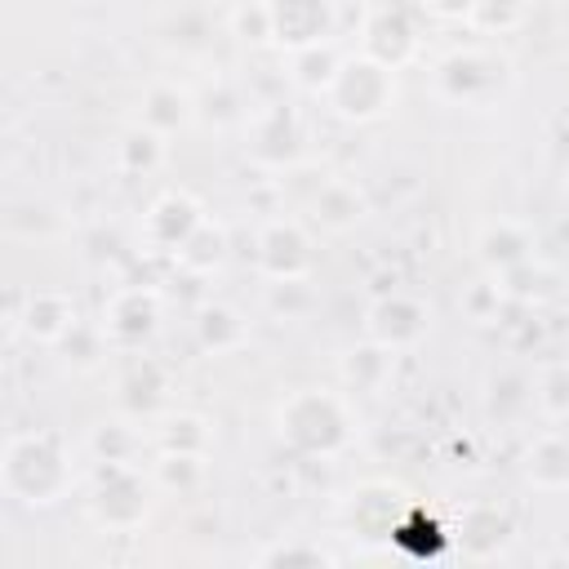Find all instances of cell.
<instances>
[{
  "mask_svg": "<svg viewBox=\"0 0 569 569\" xmlns=\"http://www.w3.org/2000/svg\"><path fill=\"white\" fill-rule=\"evenodd\" d=\"M525 480L533 489H569V436L565 431H542L525 449Z\"/></svg>",
  "mask_w": 569,
  "mask_h": 569,
  "instance_id": "cell-15",
  "label": "cell"
},
{
  "mask_svg": "<svg viewBox=\"0 0 569 569\" xmlns=\"http://www.w3.org/2000/svg\"><path fill=\"white\" fill-rule=\"evenodd\" d=\"M547 271L529 258V262H516V267H507V271H498V284H502V293H507V302H533V298H542L547 293Z\"/></svg>",
  "mask_w": 569,
  "mask_h": 569,
  "instance_id": "cell-30",
  "label": "cell"
},
{
  "mask_svg": "<svg viewBox=\"0 0 569 569\" xmlns=\"http://www.w3.org/2000/svg\"><path fill=\"white\" fill-rule=\"evenodd\" d=\"M311 289H307V280H267V307L276 311V316H284V320H298L302 311H311Z\"/></svg>",
  "mask_w": 569,
  "mask_h": 569,
  "instance_id": "cell-32",
  "label": "cell"
},
{
  "mask_svg": "<svg viewBox=\"0 0 569 569\" xmlns=\"http://www.w3.org/2000/svg\"><path fill=\"white\" fill-rule=\"evenodd\" d=\"M120 391H124V405H129V409H151V405L160 400V391H164V373H160L151 360H142V365H133V373L120 382Z\"/></svg>",
  "mask_w": 569,
  "mask_h": 569,
  "instance_id": "cell-31",
  "label": "cell"
},
{
  "mask_svg": "<svg viewBox=\"0 0 569 569\" xmlns=\"http://www.w3.org/2000/svg\"><path fill=\"white\" fill-rule=\"evenodd\" d=\"M107 347H111V338L102 333V325H84V320L58 342L62 365H67V369H80V373H84V369H98V360L107 356Z\"/></svg>",
  "mask_w": 569,
  "mask_h": 569,
  "instance_id": "cell-25",
  "label": "cell"
},
{
  "mask_svg": "<svg viewBox=\"0 0 569 569\" xmlns=\"http://www.w3.org/2000/svg\"><path fill=\"white\" fill-rule=\"evenodd\" d=\"M276 427H280V436H284L298 453H311V458H333V453L347 449V440H351V413H347L342 396L320 391V387L293 391V396L280 405Z\"/></svg>",
  "mask_w": 569,
  "mask_h": 569,
  "instance_id": "cell-2",
  "label": "cell"
},
{
  "mask_svg": "<svg viewBox=\"0 0 569 569\" xmlns=\"http://www.w3.org/2000/svg\"><path fill=\"white\" fill-rule=\"evenodd\" d=\"M427 329H431L427 302H418V298H409V293H400V289L378 293V298L369 302V311H365V333H369L373 342L391 347V351L418 347V342L427 338Z\"/></svg>",
  "mask_w": 569,
  "mask_h": 569,
  "instance_id": "cell-7",
  "label": "cell"
},
{
  "mask_svg": "<svg viewBox=\"0 0 569 569\" xmlns=\"http://www.w3.org/2000/svg\"><path fill=\"white\" fill-rule=\"evenodd\" d=\"M262 565H329L333 556H325L320 547H298V542H280V547H267L262 556H258Z\"/></svg>",
  "mask_w": 569,
  "mask_h": 569,
  "instance_id": "cell-35",
  "label": "cell"
},
{
  "mask_svg": "<svg viewBox=\"0 0 569 569\" xmlns=\"http://www.w3.org/2000/svg\"><path fill=\"white\" fill-rule=\"evenodd\" d=\"M476 249H480V262L498 276V271H507V267L533 258V236H529L525 222H516V218H498V222H489V227L480 231Z\"/></svg>",
  "mask_w": 569,
  "mask_h": 569,
  "instance_id": "cell-16",
  "label": "cell"
},
{
  "mask_svg": "<svg viewBox=\"0 0 569 569\" xmlns=\"http://www.w3.org/2000/svg\"><path fill=\"white\" fill-rule=\"evenodd\" d=\"M116 160H120L124 173H151V169H160V160H164V138L151 133L147 124H138V129H129V133L120 138Z\"/></svg>",
  "mask_w": 569,
  "mask_h": 569,
  "instance_id": "cell-26",
  "label": "cell"
},
{
  "mask_svg": "<svg viewBox=\"0 0 569 569\" xmlns=\"http://www.w3.org/2000/svg\"><path fill=\"white\" fill-rule=\"evenodd\" d=\"M204 222V209H200V200L196 196H187V191H164L147 213H142V244L151 249V253H178L187 240H191V231Z\"/></svg>",
  "mask_w": 569,
  "mask_h": 569,
  "instance_id": "cell-9",
  "label": "cell"
},
{
  "mask_svg": "<svg viewBox=\"0 0 569 569\" xmlns=\"http://www.w3.org/2000/svg\"><path fill=\"white\" fill-rule=\"evenodd\" d=\"M533 405L551 422L569 418V365H542L538 369V378H533Z\"/></svg>",
  "mask_w": 569,
  "mask_h": 569,
  "instance_id": "cell-27",
  "label": "cell"
},
{
  "mask_svg": "<svg viewBox=\"0 0 569 569\" xmlns=\"http://www.w3.org/2000/svg\"><path fill=\"white\" fill-rule=\"evenodd\" d=\"M0 480H4L9 498L27 502V507H49L71 489L76 471H71L67 445L53 431H27L4 445Z\"/></svg>",
  "mask_w": 569,
  "mask_h": 569,
  "instance_id": "cell-1",
  "label": "cell"
},
{
  "mask_svg": "<svg viewBox=\"0 0 569 569\" xmlns=\"http://www.w3.org/2000/svg\"><path fill=\"white\" fill-rule=\"evenodd\" d=\"M529 9H533V0H476L467 13V27L480 36H507V31L525 27Z\"/></svg>",
  "mask_w": 569,
  "mask_h": 569,
  "instance_id": "cell-23",
  "label": "cell"
},
{
  "mask_svg": "<svg viewBox=\"0 0 569 569\" xmlns=\"http://www.w3.org/2000/svg\"><path fill=\"white\" fill-rule=\"evenodd\" d=\"M365 213H369V200H365V191H360L351 178H325L320 191L311 196V218H316L325 231H347V227H356Z\"/></svg>",
  "mask_w": 569,
  "mask_h": 569,
  "instance_id": "cell-14",
  "label": "cell"
},
{
  "mask_svg": "<svg viewBox=\"0 0 569 569\" xmlns=\"http://www.w3.org/2000/svg\"><path fill=\"white\" fill-rule=\"evenodd\" d=\"M316 267V240L298 218H276L258 236V271L267 280H307Z\"/></svg>",
  "mask_w": 569,
  "mask_h": 569,
  "instance_id": "cell-6",
  "label": "cell"
},
{
  "mask_svg": "<svg viewBox=\"0 0 569 569\" xmlns=\"http://www.w3.org/2000/svg\"><path fill=\"white\" fill-rule=\"evenodd\" d=\"M244 338H249V325H244L240 311L218 307V302H213V307H200V316H196V342H200L204 351L222 356V351L244 347Z\"/></svg>",
  "mask_w": 569,
  "mask_h": 569,
  "instance_id": "cell-20",
  "label": "cell"
},
{
  "mask_svg": "<svg viewBox=\"0 0 569 569\" xmlns=\"http://www.w3.org/2000/svg\"><path fill=\"white\" fill-rule=\"evenodd\" d=\"M360 53H369L373 62L400 71L418 53V27H413L409 9H400V4L373 9L365 18V27H360Z\"/></svg>",
  "mask_w": 569,
  "mask_h": 569,
  "instance_id": "cell-10",
  "label": "cell"
},
{
  "mask_svg": "<svg viewBox=\"0 0 569 569\" xmlns=\"http://www.w3.org/2000/svg\"><path fill=\"white\" fill-rule=\"evenodd\" d=\"M151 480H156L160 489L196 493V489L204 485V453H173V449H160Z\"/></svg>",
  "mask_w": 569,
  "mask_h": 569,
  "instance_id": "cell-24",
  "label": "cell"
},
{
  "mask_svg": "<svg viewBox=\"0 0 569 569\" xmlns=\"http://www.w3.org/2000/svg\"><path fill=\"white\" fill-rule=\"evenodd\" d=\"M320 98L338 120H351V124L382 120L396 107V71L373 62L369 53H347Z\"/></svg>",
  "mask_w": 569,
  "mask_h": 569,
  "instance_id": "cell-3",
  "label": "cell"
},
{
  "mask_svg": "<svg viewBox=\"0 0 569 569\" xmlns=\"http://www.w3.org/2000/svg\"><path fill=\"white\" fill-rule=\"evenodd\" d=\"M342 58H347V53H338V40H333V36H329V40H316V44H307V49H293V53H289V80H293L298 89H307V93H325Z\"/></svg>",
  "mask_w": 569,
  "mask_h": 569,
  "instance_id": "cell-19",
  "label": "cell"
},
{
  "mask_svg": "<svg viewBox=\"0 0 569 569\" xmlns=\"http://www.w3.org/2000/svg\"><path fill=\"white\" fill-rule=\"evenodd\" d=\"M160 449H173V453H204L209 458V422L196 418V413H178L160 427Z\"/></svg>",
  "mask_w": 569,
  "mask_h": 569,
  "instance_id": "cell-28",
  "label": "cell"
},
{
  "mask_svg": "<svg viewBox=\"0 0 569 569\" xmlns=\"http://www.w3.org/2000/svg\"><path fill=\"white\" fill-rule=\"evenodd\" d=\"M89 449L98 462H133V453L142 449V436L129 431L124 422H102V427H93Z\"/></svg>",
  "mask_w": 569,
  "mask_h": 569,
  "instance_id": "cell-29",
  "label": "cell"
},
{
  "mask_svg": "<svg viewBox=\"0 0 569 569\" xmlns=\"http://www.w3.org/2000/svg\"><path fill=\"white\" fill-rule=\"evenodd\" d=\"M391 369H396V351L382 347V342H365V347H351L342 360H338V373L351 391H382L391 382Z\"/></svg>",
  "mask_w": 569,
  "mask_h": 569,
  "instance_id": "cell-17",
  "label": "cell"
},
{
  "mask_svg": "<svg viewBox=\"0 0 569 569\" xmlns=\"http://www.w3.org/2000/svg\"><path fill=\"white\" fill-rule=\"evenodd\" d=\"M76 325H80V316H76L71 293H62V289H36V293H27V307H22V333L27 338H36L44 347H58Z\"/></svg>",
  "mask_w": 569,
  "mask_h": 569,
  "instance_id": "cell-13",
  "label": "cell"
},
{
  "mask_svg": "<svg viewBox=\"0 0 569 569\" xmlns=\"http://www.w3.org/2000/svg\"><path fill=\"white\" fill-rule=\"evenodd\" d=\"M511 80V67L493 49H453L436 62V93L458 107H485L493 102Z\"/></svg>",
  "mask_w": 569,
  "mask_h": 569,
  "instance_id": "cell-4",
  "label": "cell"
},
{
  "mask_svg": "<svg viewBox=\"0 0 569 569\" xmlns=\"http://www.w3.org/2000/svg\"><path fill=\"white\" fill-rule=\"evenodd\" d=\"M507 538H511V520L489 502H476L458 516V547L467 556H493Z\"/></svg>",
  "mask_w": 569,
  "mask_h": 569,
  "instance_id": "cell-18",
  "label": "cell"
},
{
  "mask_svg": "<svg viewBox=\"0 0 569 569\" xmlns=\"http://www.w3.org/2000/svg\"><path fill=\"white\" fill-rule=\"evenodd\" d=\"M271 9V36L280 49H307L316 40H329L338 27L333 0H267Z\"/></svg>",
  "mask_w": 569,
  "mask_h": 569,
  "instance_id": "cell-11",
  "label": "cell"
},
{
  "mask_svg": "<svg viewBox=\"0 0 569 569\" xmlns=\"http://www.w3.org/2000/svg\"><path fill=\"white\" fill-rule=\"evenodd\" d=\"M191 120V98L178 84H151L142 93V124L160 138H169L173 129H182Z\"/></svg>",
  "mask_w": 569,
  "mask_h": 569,
  "instance_id": "cell-21",
  "label": "cell"
},
{
  "mask_svg": "<svg viewBox=\"0 0 569 569\" xmlns=\"http://www.w3.org/2000/svg\"><path fill=\"white\" fill-rule=\"evenodd\" d=\"M302 151V120L293 107L271 102L249 120V156L258 164H293Z\"/></svg>",
  "mask_w": 569,
  "mask_h": 569,
  "instance_id": "cell-12",
  "label": "cell"
},
{
  "mask_svg": "<svg viewBox=\"0 0 569 569\" xmlns=\"http://www.w3.org/2000/svg\"><path fill=\"white\" fill-rule=\"evenodd\" d=\"M102 333L111 347H142L160 325V293L151 284H129L102 307Z\"/></svg>",
  "mask_w": 569,
  "mask_h": 569,
  "instance_id": "cell-8",
  "label": "cell"
},
{
  "mask_svg": "<svg viewBox=\"0 0 569 569\" xmlns=\"http://www.w3.org/2000/svg\"><path fill=\"white\" fill-rule=\"evenodd\" d=\"M462 311H467L471 320H480V325L498 320V316L507 311V293H502V284H498V280H476V284H467V293H462Z\"/></svg>",
  "mask_w": 569,
  "mask_h": 569,
  "instance_id": "cell-33",
  "label": "cell"
},
{
  "mask_svg": "<svg viewBox=\"0 0 569 569\" xmlns=\"http://www.w3.org/2000/svg\"><path fill=\"white\" fill-rule=\"evenodd\" d=\"M471 4H476V0H422L427 13H436V18H462V22H467Z\"/></svg>",
  "mask_w": 569,
  "mask_h": 569,
  "instance_id": "cell-36",
  "label": "cell"
},
{
  "mask_svg": "<svg viewBox=\"0 0 569 569\" xmlns=\"http://www.w3.org/2000/svg\"><path fill=\"white\" fill-rule=\"evenodd\" d=\"M231 31H236L244 44H271L276 36H271V9H267V0L240 4V9L231 13Z\"/></svg>",
  "mask_w": 569,
  "mask_h": 569,
  "instance_id": "cell-34",
  "label": "cell"
},
{
  "mask_svg": "<svg viewBox=\"0 0 569 569\" xmlns=\"http://www.w3.org/2000/svg\"><path fill=\"white\" fill-rule=\"evenodd\" d=\"M147 511H151V489L142 471L133 462H98L89 516L102 529H133L147 520Z\"/></svg>",
  "mask_w": 569,
  "mask_h": 569,
  "instance_id": "cell-5",
  "label": "cell"
},
{
  "mask_svg": "<svg viewBox=\"0 0 569 569\" xmlns=\"http://www.w3.org/2000/svg\"><path fill=\"white\" fill-rule=\"evenodd\" d=\"M222 258H227V231H222L218 222H209V218H204V222L191 231V240L173 253V262H178L182 271H191V276H209V271H218Z\"/></svg>",
  "mask_w": 569,
  "mask_h": 569,
  "instance_id": "cell-22",
  "label": "cell"
}]
</instances>
